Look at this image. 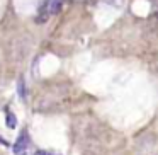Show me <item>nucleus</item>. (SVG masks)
<instances>
[{
    "mask_svg": "<svg viewBox=\"0 0 158 155\" xmlns=\"http://www.w3.org/2000/svg\"><path fill=\"white\" fill-rule=\"evenodd\" d=\"M17 94H19V97H21L22 101H26V97H27V92H26V82H24V79H19V82H17Z\"/></svg>",
    "mask_w": 158,
    "mask_h": 155,
    "instance_id": "7ed1b4c3",
    "label": "nucleus"
},
{
    "mask_svg": "<svg viewBox=\"0 0 158 155\" xmlns=\"http://www.w3.org/2000/svg\"><path fill=\"white\" fill-rule=\"evenodd\" d=\"M27 147H29V135L24 130L21 133V136L17 138V141L14 143V153L15 155H26L27 153Z\"/></svg>",
    "mask_w": 158,
    "mask_h": 155,
    "instance_id": "f257e3e1",
    "label": "nucleus"
},
{
    "mask_svg": "<svg viewBox=\"0 0 158 155\" xmlns=\"http://www.w3.org/2000/svg\"><path fill=\"white\" fill-rule=\"evenodd\" d=\"M49 155H60V153H49Z\"/></svg>",
    "mask_w": 158,
    "mask_h": 155,
    "instance_id": "423d86ee",
    "label": "nucleus"
},
{
    "mask_svg": "<svg viewBox=\"0 0 158 155\" xmlns=\"http://www.w3.org/2000/svg\"><path fill=\"white\" fill-rule=\"evenodd\" d=\"M7 126L10 128V130L15 128V116L12 113H7Z\"/></svg>",
    "mask_w": 158,
    "mask_h": 155,
    "instance_id": "20e7f679",
    "label": "nucleus"
},
{
    "mask_svg": "<svg viewBox=\"0 0 158 155\" xmlns=\"http://www.w3.org/2000/svg\"><path fill=\"white\" fill-rule=\"evenodd\" d=\"M63 0H48V12L49 14H56L61 7Z\"/></svg>",
    "mask_w": 158,
    "mask_h": 155,
    "instance_id": "f03ea898",
    "label": "nucleus"
},
{
    "mask_svg": "<svg viewBox=\"0 0 158 155\" xmlns=\"http://www.w3.org/2000/svg\"><path fill=\"white\" fill-rule=\"evenodd\" d=\"M34 155H49V153H48V152H44V150H38Z\"/></svg>",
    "mask_w": 158,
    "mask_h": 155,
    "instance_id": "39448f33",
    "label": "nucleus"
}]
</instances>
